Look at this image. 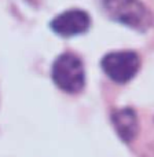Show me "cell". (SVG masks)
<instances>
[{"instance_id":"obj_1","label":"cell","mask_w":154,"mask_h":157,"mask_svg":"<svg viewBox=\"0 0 154 157\" xmlns=\"http://www.w3.org/2000/svg\"><path fill=\"white\" fill-rule=\"evenodd\" d=\"M107 18L138 32H146L153 25V15L142 0H96Z\"/></svg>"},{"instance_id":"obj_2","label":"cell","mask_w":154,"mask_h":157,"mask_svg":"<svg viewBox=\"0 0 154 157\" xmlns=\"http://www.w3.org/2000/svg\"><path fill=\"white\" fill-rule=\"evenodd\" d=\"M54 84L66 94H78L85 87V69L78 55L63 52L55 58L51 68Z\"/></svg>"},{"instance_id":"obj_4","label":"cell","mask_w":154,"mask_h":157,"mask_svg":"<svg viewBox=\"0 0 154 157\" xmlns=\"http://www.w3.org/2000/svg\"><path fill=\"white\" fill-rule=\"evenodd\" d=\"M54 33L62 37H73L85 33L91 26V17L81 8H70L58 14L50 24Z\"/></svg>"},{"instance_id":"obj_5","label":"cell","mask_w":154,"mask_h":157,"mask_svg":"<svg viewBox=\"0 0 154 157\" xmlns=\"http://www.w3.org/2000/svg\"><path fill=\"white\" fill-rule=\"evenodd\" d=\"M110 120L118 138L125 144H130L139 132L138 114L132 108H121L111 112Z\"/></svg>"},{"instance_id":"obj_3","label":"cell","mask_w":154,"mask_h":157,"mask_svg":"<svg viewBox=\"0 0 154 157\" xmlns=\"http://www.w3.org/2000/svg\"><path fill=\"white\" fill-rule=\"evenodd\" d=\"M100 68L110 80L117 84H125L138 75L141 58L132 50H116L103 55Z\"/></svg>"}]
</instances>
